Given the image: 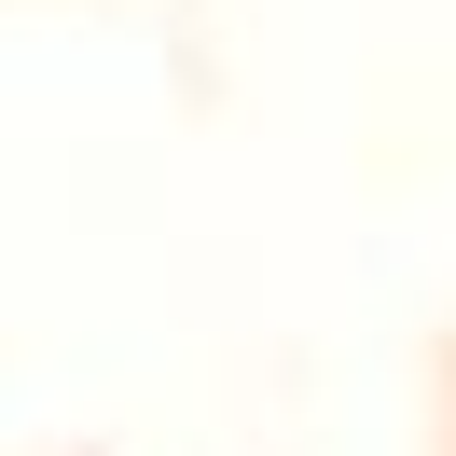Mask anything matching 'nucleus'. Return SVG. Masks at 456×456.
Returning a JSON list of instances; mask_svg holds the SVG:
<instances>
[]
</instances>
